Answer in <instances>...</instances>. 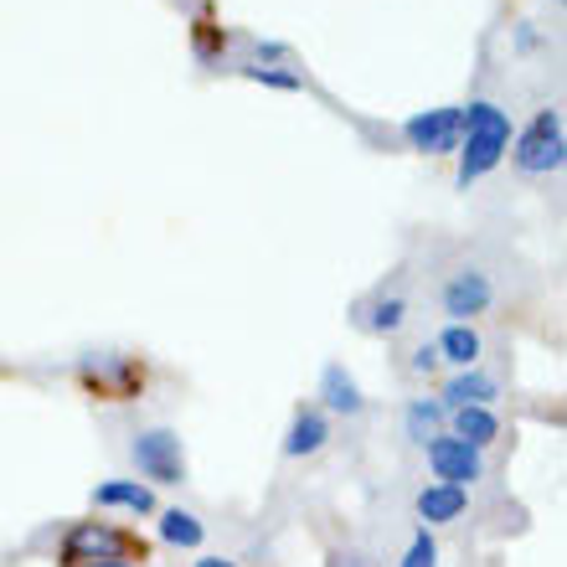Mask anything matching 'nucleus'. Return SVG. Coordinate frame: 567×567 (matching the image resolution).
<instances>
[{
    "label": "nucleus",
    "mask_w": 567,
    "mask_h": 567,
    "mask_svg": "<svg viewBox=\"0 0 567 567\" xmlns=\"http://www.w3.org/2000/svg\"><path fill=\"white\" fill-rule=\"evenodd\" d=\"M150 557H155V547L140 532L114 522H73L58 542V567H104V563L145 567Z\"/></svg>",
    "instance_id": "nucleus-1"
},
{
    "label": "nucleus",
    "mask_w": 567,
    "mask_h": 567,
    "mask_svg": "<svg viewBox=\"0 0 567 567\" xmlns=\"http://www.w3.org/2000/svg\"><path fill=\"white\" fill-rule=\"evenodd\" d=\"M511 150V114L491 99H475V104H464V135H460V171H454V186L470 192L480 176H491L501 155Z\"/></svg>",
    "instance_id": "nucleus-2"
},
{
    "label": "nucleus",
    "mask_w": 567,
    "mask_h": 567,
    "mask_svg": "<svg viewBox=\"0 0 567 567\" xmlns=\"http://www.w3.org/2000/svg\"><path fill=\"white\" fill-rule=\"evenodd\" d=\"M511 161H516L522 176H553V171H563V161H567L563 109H537V114L526 120V130L516 135Z\"/></svg>",
    "instance_id": "nucleus-3"
},
{
    "label": "nucleus",
    "mask_w": 567,
    "mask_h": 567,
    "mask_svg": "<svg viewBox=\"0 0 567 567\" xmlns=\"http://www.w3.org/2000/svg\"><path fill=\"white\" fill-rule=\"evenodd\" d=\"M150 382V367L140 357H83L78 361V388L99 403H135Z\"/></svg>",
    "instance_id": "nucleus-4"
},
{
    "label": "nucleus",
    "mask_w": 567,
    "mask_h": 567,
    "mask_svg": "<svg viewBox=\"0 0 567 567\" xmlns=\"http://www.w3.org/2000/svg\"><path fill=\"white\" fill-rule=\"evenodd\" d=\"M130 460H135L140 480H150V485H181V480H186V449H181V433L176 429H145V433H135Z\"/></svg>",
    "instance_id": "nucleus-5"
},
{
    "label": "nucleus",
    "mask_w": 567,
    "mask_h": 567,
    "mask_svg": "<svg viewBox=\"0 0 567 567\" xmlns=\"http://www.w3.org/2000/svg\"><path fill=\"white\" fill-rule=\"evenodd\" d=\"M464 135V104H444V109H423L403 124V140L419 155H454Z\"/></svg>",
    "instance_id": "nucleus-6"
},
{
    "label": "nucleus",
    "mask_w": 567,
    "mask_h": 567,
    "mask_svg": "<svg viewBox=\"0 0 567 567\" xmlns=\"http://www.w3.org/2000/svg\"><path fill=\"white\" fill-rule=\"evenodd\" d=\"M429 470L439 485H460V491H470V485H480L485 480V454L480 449H470L464 439H454V433H439V439H429Z\"/></svg>",
    "instance_id": "nucleus-7"
},
{
    "label": "nucleus",
    "mask_w": 567,
    "mask_h": 567,
    "mask_svg": "<svg viewBox=\"0 0 567 567\" xmlns=\"http://www.w3.org/2000/svg\"><path fill=\"white\" fill-rule=\"evenodd\" d=\"M439 305H444V315L454 320V326H475V315H485L495 305V284L485 269H460L449 274L444 295H439Z\"/></svg>",
    "instance_id": "nucleus-8"
},
{
    "label": "nucleus",
    "mask_w": 567,
    "mask_h": 567,
    "mask_svg": "<svg viewBox=\"0 0 567 567\" xmlns=\"http://www.w3.org/2000/svg\"><path fill=\"white\" fill-rule=\"evenodd\" d=\"M330 439V419L326 408H295V419H289V433H284V460H310L320 454Z\"/></svg>",
    "instance_id": "nucleus-9"
},
{
    "label": "nucleus",
    "mask_w": 567,
    "mask_h": 567,
    "mask_svg": "<svg viewBox=\"0 0 567 567\" xmlns=\"http://www.w3.org/2000/svg\"><path fill=\"white\" fill-rule=\"evenodd\" d=\"M413 511H419V526H449V522H460L464 511H470V491L429 480V485L413 495Z\"/></svg>",
    "instance_id": "nucleus-10"
},
{
    "label": "nucleus",
    "mask_w": 567,
    "mask_h": 567,
    "mask_svg": "<svg viewBox=\"0 0 567 567\" xmlns=\"http://www.w3.org/2000/svg\"><path fill=\"white\" fill-rule=\"evenodd\" d=\"M495 398H501V388H495L491 372H480V367H470V372H454L444 382V392H439V403L454 413V408H491Z\"/></svg>",
    "instance_id": "nucleus-11"
},
{
    "label": "nucleus",
    "mask_w": 567,
    "mask_h": 567,
    "mask_svg": "<svg viewBox=\"0 0 567 567\" xmlns=\"http://www.w3.org/2000/svg\"><path fill=\"white\" fill-rule=\"evenodd\" d=\"M433 351H439V367L470 372V367H480V357H485V341H480V330H475V326H454V320H449V326L439 330Z\"/></svg>",
    "instance_id": "nucleus-12"
},
{
    "label": "nucleus",
    "mask_w": 567,
    "mask_h": 567,
    "mask_svg": "<svg viewBox=\"0 0 567 567\" xmlns=\"http://www.w3.org/2000/svg\"><path fill=\"white\" fill-rule=\"evenodd\" d=\"M320 408H326V413H346V419H357L361 408H367L357 377L346 372L341 361H330L326 372H320Z\"/></svg>",
    "instance_id": "nucleus-13"
},
{
    "label": "nucleus",
    "mask_w": 567,
    "mask_h": 567,
    "mask_svg": "<svg viewBox=\"0 0 567 567\" xmlns=\"http://www.w3.org/2000/svg\"><path fill=\"white\" fill-rule=\"evenodd\" d=\"M93 506L99 511H135V516H155V491L140 480H104L93 485Z\"/></svg>",
    "instance_id": "nucleus-14"
},
{
    "label": "nucleus",
    "mask_w": 567,
    "mask_h": 567,
    "mask_svg": "<svg viewBox=\"0 0 567 567\" xmlns=\"http://www.w3.org/2000/svg\"><path fill=\"white\" fill-rule=\"evenodd\" d=\"M449 433L485 454V449L501 439V419H495V408H454V413H449Z\"/></svg>",
    "instance_id": "nucleus-15"
},
{
    "label": "nucleus",
    "mask_w": 567,
    "mask_h": 567,
    "mask_svg": "<svg viewBox=\"0 0 567 567\" xmlns=\"http://www.w3.org/2000/svg\"><path fill=\"white\" fill-rule=\"evenodd\" d=\"M444 419H449V408L439 403V398H413V403H408V413H403V429H408V439H413V444H429V439H439Z\"/></svg>",
    "instance_id": "nucleus-16"
},
{
    "label": "nucleus",
    "mask_w": 567,
    "mask_h": 567,
    "mask_svg": "<svg viewBox=\"0 0 567 567\" xmlns=\"http://www.w3.org/2000/svg\"><path fill=\"white\" fill-rule=\"evenodd\" d=\"M361 326L372 330V336H398V330L408 326V299L403 295H382L367 305V315H361Z\"/></svg>",
    "instance_id": "nucleus-17"
},
{
    "label": "nucleus",
    "mask_w": 567,
    "mask_h": 567,
    "mask_svg": "<svg viewBox=\"0 0 567 567\" xmlns=\"http://www.w3.org/2000/svg\"><path fill=\"white\" fill-rule=\"evenodd\" d=\"M161 542H171V547H202V542H207V526L181 506L161 511Z\"/></svg>",
    "instance_id": "nucleus-18"
},
{
    "label": "nucleus",
    "mask_w": 567,
    "mask_h": 567,
    "mask_svg": "<svg viewBox=\"0 0 567 567\" xmlns=\"http://www.w3.org/2000/svg\"><path fill=\"white\" fill-rule=\"evenodd\" d=\"M192 47H196V58L202 62H217L227 52V31L212 21V16H196L192 21Z\"/></svg>",
    "instance_id": "nucleus-19"
},
{
    "label": "nucleus",
    "mask_w": 567,
    "mask_h": 567,
    "mask_svg": "<svg viewBox=\"0 0 567 567\" xmlns=\"http://www.w3.org/2000/svg\"><path fill=\"white\" fill-rule=\"evenodd\" d=\"M243 78H248V83H264V89H284V93L305 89V78H299V73H284V68H258V62H248V68H243Z\"/></svg>",
    "instance_id": "nucleus-20"
},
{
    "label": "nucleus",
    "mask_w": 567,
    "mask_h": 567,
    "mask_svg": "<svg viewBox=\"0 0 567 567\" xmlns=\"http://www.w3.org/2000/svg\"><path fill=\"white\" fill-rule=\"evenodd\" d=\"M403 567H439V542H433L429 526L413 532V542H408V553H403Z\"/></svg>",
    "instance_id": "nucleus-21"
},
{
    "label": "nucleus",
    "mask_w": 567,
    "mask_h": 567,
    "mask_svg": "<svg viewBox=\"0 0 567 567\" xmlns=\"http://www.w3.org/2000/svg\"><path fill=\"white\" fill-rule=\"evenodd\" d=\"M408 372H413V377H433V372H439V351H433V341H423L419 351H413Z\"/></svg>",
    "instance_id": "nucleus-22"
},
{
    "label": "nucleus",
    "mask_w": 567,
    "mask_h": 567,
    "mask_svg": "<svg viewBox=\"0 0 567 567\" xmlns=\"http://www.w3.org/2000/svg\"><path fill=\"white\" fill-rule=\"evenodd\" d=\"M279 58H289V47H279V42H258V68H264V62H279Z\"/></svg>",
    "instance_id": "nucleus-23"
},
{
    "label": "nucleus",
    "mask_w": 567,
    "mask_h": 567,
    "mask_svg": "<svg viewBox=\"0 0 567 567\" xmlns=\"http://www.w3.org/2000/svg\"><path fill=\"white\" fill-rule=\"evenodd\" d=\"M196 567H238V563H227V557H202Z\"/></svg>",
    "instance_id": "nucleus-24"
},
{
    "label": "nucleus",
    "mask_w": 567,
    "mask_h": 567,
    "mask_svg": "<svg viewBox=\"0 0 567 567\" xmlns=\"http://www.w3.org/2000/svg\"><path fill=\"white\" fill-rule=\"evenodd\" d=\"M104 567H130V563H104Z\"/></svg>",
    "instance_id": "nucleus-25"
}]
</instances>
